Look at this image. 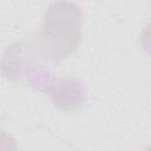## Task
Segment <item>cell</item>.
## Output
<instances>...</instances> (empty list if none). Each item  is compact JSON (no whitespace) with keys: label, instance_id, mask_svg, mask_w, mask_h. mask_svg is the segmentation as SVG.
I'll list each match as a JSON object with an SVG mask.
<instances>
[{"label":"cell","instance_id":"3957f363","mask_svg":"<svg viewBox=\"0 0 151 151\" xmlns=\"http://www.w3.org/2000/svg\"><path fill=\"white\" fill-rule=\"evenodd\" d=\"M140 46L146 54L151 57V24H149L140 33Z\"/></svg>","mask_w":151,"mask_h":151},{"label":"cell","instance_id":"6da1fadb","mask_svg":"<svg viewBox=\"0 0 151 151\" xmlns=\"http://www.w3.org/2000/svg\"><path fill=\"white\" fill-rule=\"evenodd\" d=\"M83 14L78 5L59 1L51 5L44 17L38 35V54L40 59L58 64L71 55L81 40Z\"/></svg>","mask_w":151,"mask_h":151},{"label":"cell","instance_id":"7a4b0ae2","mask_svg":"<svg viewBox=\"0 0 151 151\" xmlns=\"http://www.w3.org/2000/svg\"><path fill=\"white\" fill-rule=\"evenodd\" d=\"M46 93L50 94L55 107L66 112L78 110L85 100L83 85L73 79H53Z\"/></svg>","mask_w":151,"mask_h":151}]
</instances>
